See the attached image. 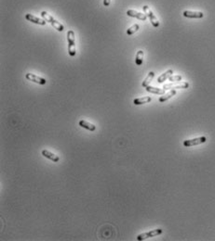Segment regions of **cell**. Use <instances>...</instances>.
<instances>
[{"label": "cell", "instance_id": "obj_13", "mask_svg": "<svg viewBox=\"0 0 215 241\" xmlns=\"http://www.w3.org/2000/svg\"><path fill=\"white\" fill-rule=\"evenodd\" d=\"M152 100L151 96H143V97H139V98H135L133 103L134 105H143V104H146V103L150 102Z\"/></svg>", "mask_w": 215, "mask_h": 241}, {"label": "cell", "instance_id": "obj_7", "mask_svg": "<svg viewBox=\"0 0 215 241\" xmlns=\"http://www.w3.org/2000/svg\"><path fill=\"white\" fill-rule=\"evenodd\" d=\"M175 82L170 84V85H165L163 86V89L167 90V89H186V88H188L189 87V84L188 83H182V84H180V85H175L174 84Z\"/></svg>", "mask_w": 215, "mask_h": 241}, {"label": "cell", "instance_id": "obj_4", "mask_svg": "<svg viewBox=\"0 0 215 241\" xmlns=\"http://www.w3.org/2000/svg\"><path fill=\"white\" fill-rule=\"evenodd\" d=\"M163 232L162 229L158 228V229H155V230H151L149 232H146V233H143L141 235H139L137 236V240H144L146 238H149V237H153V236H156V235H160L161 233Z\"/></svg>", "mask_w": 215, "mask_h": 241}, {"label": "cell", "instance_id": "obj_1", "mask_svg": "<svg viewBox=\"0 0 215 241\" xmlns=\"http://www.w3.org/2000/svg\"><path fill=\"white\" fill-rule=\"evenodd\" d=\"M67 41H68V54L72 57L76 56V38H75V32L72 30L67 32Z\"/></svg>", "mask_w": 215, "mask_h": 241}, {"label": "cell", "instance_id": "obj_3", "mask_svg": "<svg viewBox=\"0 0 215 241\" xmlns=\"http://www.w3.org/2000/svg\"><path fill=\"white\" fill-rule=\"evenodd\" d=\"M143 11H144V14L150 19V21H151V23L153 24V26H154V27H158V26H159V21H158V20L157 19V17L154 15V13L152 12V10L149 9V7H148V6H143Z\"/></svg>", "mask_w": 215, "mask_h": 241}, {"label": "cell", "instance_id": "obj_8", "mask_svg": "<svg viewBox=\"0 0 215 241\" xmlns=\"http://www.w3.org/2000/svg\"><path fill=\"white\" fill-rule=\"evenodd\" d=\"M182 15L186 18H192V19H201L204 17V14L199 11H190V10H186L183 11Z\"/></svg>", "mask_w": 215, "mask_h": 241}, {"label": "cell", "instance_id": "obj_12", "mask_svg": "<svg viewBox=\"0 0 215 241\" xmlns=\"http://www.w3.org/2000/svg\"><path fill=\"white\" fill-rule=\"evenodd\" d=\"M78 124L82 128H85V129L89 130V131H95V129H96V126L94 124H92V123H90V122H87L85 120H80Z\"/></svg>", "mask_w": 215, "mask_h": 241}, {"label": "cell", "instance_id": "obj_21", "mask_svg": "<svg viewBox=\"0 0 215 241\" xmlns=\"http://www.w3.org/2000/svg\"><path fill=\"white\" fill-rule=\"evenodd\" d=\"M111 3V0H104V5L105 7H108Z\"/></svg>", "mask_w": 215, "mask_h": 241}, {"label": "cell", "instance_id": "obj_5", "mask_svg": "<svg viewBox=\"0 0 215 241\" xmlns=\"http://www.w3.org/2000/svg\"><path fill=\"white\" fill-rule=\"evenodd\" d=\"M207 141V137L206 136H200L197 137V138H194V139H189V140H186L183 141V146L184 147H193V146H197V145H200L203 144Z\"/></svg>", "mask_w": 215, "mask_h": 241}, {"label": "cell", "instance_id": "obj_17", "mask_svg": "<svg viewBox=\"0 0 215 241\" xmlns=\"http://www.w3.org/2000/svg\"><path fill=\"white\" fill-rule=\"evenodd\" d=\"M176 95V90L175 89H171L167 95H164L163 96H161V97H159V102H164V101H166V100H168V99H170V97H172L173 96H175Z\"/></svg>", "mask_w": 215, "mask_h": 241}, {"label": "cell", "instance_id": "obj_9", "mask_svg": "<svg viewBox=\"0 0 215 241\" xmlns=\"http://www.w3.org/2000/svg\"><path fill=\"white\" fill-rule=\"evenodd\" d=\"M25 19L27 21H32L34 23H37V24H39V25H45L47 23L45 20L37 18V17H36V16H34L32 14H26L25 15Z\"/></svg>", "mask_w": 215, "mask_h": 241}, {"label": "cell", "instance_id": "obj_14", "mask_svg": "<svg viewBox=\"0 0 215 241\" xmlns=\"http://www.w3.org/2000/svg\"><path fill=\"white\" fill-rule=\"evenodd\" d=\"M146 91L153 93V94H157V95H164L165 94V89H161V88H158V87H154V86H146Z\"/></svg>", "mask_w": 215, "mask_h": 241}, {"label": "cell", "instance_id": "obj_10", "mask_svg": "<svg viewBox=\"0 0 215 241\" xmlns=\"http://www.w3.org/2000/svg\"><path fill=\"white\" fill-rule=\"evenodd\" d=\"M127 15L130 16V17H133V18H137L141 21H145L147 19V16L143 13H141V12H138L136 10H132V9H130L127 11Z\"/></svg>", "mask_w": 215, "mask_h": 241}, {"label": "cell", "instance_id": "obj_2", "mask_svg": "<svg viewBox=\"0 0 215 241\" xmlns=\"http://www.w3.org/2000/svg\"><path fill=\"white\" fill-rule=\"evenodd\" d=\"M41 16H42V18L46 21H48V22H49L56 30H58L59 32H63L64 30V25L63 24H61L58 21H56L53 17H51L48 12H46V11H42L41 12Z\"/></svg>", "mask_w": 215, "mask_h": 241}, {"label": "cell", "instance_id": "obj_15", "mask_svg": "<svg viewBox=\"0 0 215 241\" xmlns=\"http://www.w3.org/2000/svg\"><path fill=\"white\" fill-rule=\"evenodd\" d=\"M172 73H173V71H172V70H168L167 72H165L163 74H161V75L158 78V83L161 84V83L165 82L167 79H169V78L172 75Z\"/></svg>", "mask_w": 215, "mask_h": 241}, {"label": "cell", "instance_id": "obj_19", "mask_svg": "<svg viewBox=\"0 0 215 241\" xmlns=\"http://www.w3.org/2000/svg\"><path fill=\"white\" fill-rule=\"evenodd\" d=\"M139 28H140L139 24H134V25H132L131 27H130V28L127 30V33L129 34V36H131V34L135 33V32L139 30Z\"/></svg>", "mask_w": 215, "mask_h": 241}, {"label": "cell", "instance_id": "obj_20", "mask_svg": "<svg viewBox=\"0 0 215 241\" xmlns=\"http://www.w3.org/2000/svg\"><path fill=\"white\" fill-rule=\"evenodd\" d=\"M182 80V76L181 75H171L170 78H169V81L170 82H180Z\"/></svg>", "mask_w": 215, "mask_h": 241}, {"label": "cell", "instance_id": "obj_11", "mask_svg": "<svg viewBox=\"0 0 215 241\" xmlns=\"http://www.w3.org/2000/svg\"><path fill=\"white\" fill-rule=\"evenodd\" d=\"M41 154H42V156H44L45 158H48V159L54 161V162H58V161L60 160L59 156H57V155L51 153V152L49 151L48 149H43V150L41 151Z\"/></svg>", "mask_w": 215, "mask_h": 241}, {"label": "cell", "instance_id": "obj_16", "mask_svg": "<svg viewBox=\"0 0 215 241\" xmlns=\"http://www.w3.org/2000/svg\"><path fill=\"white\" fill-rule=\"evenodd\" d=\"M155 77V73L154 72H150L149 73H148V75L146 76V78L143 80V84H142V85L143 86V87H146V86H148L149 85V84L152 82V80H153V78Z\"/></svg>", "mask_w": 215, "mask_h": 241}, {"label": "cell", "instance_id": "obj_6", "mask_svg": "<svg viewBox=\"0 0 215 241\" xmlns=\"http://www.w3.org/2000/svg\"><path fill=\"white\" fill-rule=\"evenodd\" d=\"M25 77H26L27 80L32 81V82H34V83H37V84H38V85H46V84H47L46 79L41 78V77L37 76V75H36V74H33V73H27V74L25 75Z\"/></svg>", "mask_w": 215, "mask_h": 241}, {"label": "cell", "instance_id": "obj_18", "mask_svg": "<svg viewBox=\"0 0 215 241\" xmlns=\"http://www.w3.org/2000/svg\"><path fill=\"white\" fill-rule=\"evenodd\" d=\"M143 50H139L136 54V58H135V62L138 66H141L143 64Z\"/></svg>", "mask_w": 215, "mask_h": 241}]
</instances>
